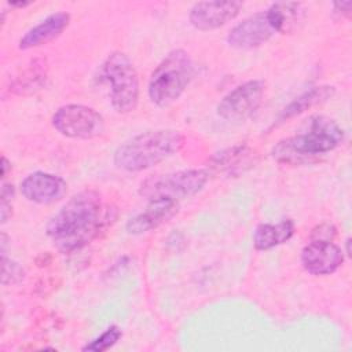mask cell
Wrapping results in <instances>:
<instances>
[{
    "instance_id": "obj_1",
    "label": "cell",
    "mask_w": 352,
    "mask_h": 352,
    "mask_svg": "<svg viewBox=\"0 0 352 352\" xmlns=\"http://www.w3.org/2000/svg\"><path fill=\"white\" fill-rule=\"evenodd\" d=\"M104 221L100 194L84 190L73 195L48 221L47 235L62 253H73L91 243Z\"/></svg>"
},
{
    "instance_id": "obj_2",
    "label": "cell",
    "mask_w": 352,
    "mask_h": 352,
    "mask_svg": "<svg viewBox=\"0 0 352 352\" xmlns=\"http://www.w3.org/2000/svg\"><path fill=\"white\" fill-rule=\"evenodd\" d=\"M342 140L344 131L333 118L312 116L298 133L278 142L272 157L279 162L301 164L333 151Z\"/></svg>"
},
{
    "instance_id": "obj_3",
    "label": "cell",
    "mask_w": 352,
    "mask_h": 352,
    "mask_svg": "<svg viewBox=\"0 0 352 352\" xmlns=\"http://www.w3.org/2000/svg\"><path fill=\"white\" fill-rule=\"evenodd\" d=\"M184 143L176 129L146 131L121 143L113 155L114 165L125 172H142L176 154Z\"/></svg>"
},
{
    "instance_id": "obj_4",
    "label": "cell",
    "mask_w": 352,
    "mask_h": 352,
    "mask_svg": "<svg viewBox=\"0 0 352 352\" xmlns=\"http://www.w3.org/2000/svg\"><path fill=\"white\" fill-rule=\"evenodd\" d=\"M194 73V63L186 51H170L150 76L147 87L150 100L158 107L169 106L182 96Z\"/></svg>"
},
{
    "instance_id": "obj_5",
    "label": "cell",
    "mask_w": 352,
    "mask_h": 352,
    "mask_svg": "<svg viewBox=\"0 0 352 352\" xmlns=\"http://www.w3.org/2000/svg\"><path fill=\"white\" fill-rule=\"evenodd\" d=\"M99 82L109 88V98L117 113L125 114L136 109L139 100V78L126 54L111 52L99 67Z\"/></svg>"
},
{
    "instance_id": "obj_6",
    "label": "cell",
    "mask_w": 352,
    "mask_h": 352,
    "mask_svg": "<svg viewBox=\"0 0 352 352\" xmlns=\"http://www.w3.org/2000/svg\"><path fill=\"white\" fill-rule=\"evenodd\" d=\"M209 173L202 169H184L170 173L154 175L142 182L139 194L147 201H182L198 194L206 184Z\"/></svg>"
},
{
    "instance_id": "obj_7",
    "label": "cell",
    "mask_w": 352,
    "mask_h": 352,
    "mask_svg": "<svg viewBox=\"0 0 352 352\" xmlns=\"http://www.w3.org/2000/svg\"><path fill=\"white\" fill-rule=\"evenodd\" d=\"M54 128L72 139H92L104 129V120L95 109L84 104H66L52 116Z\"/></svg>"
},
{
    "instance_id": "obj_8",
    "label": "cell",
    "mask_w": 352,
    "mask_h": 352,
    "mask_svg": "<svg viewBox=\"0 0 352 352\" xmlns=\"http://www.w3.org/2000/svg\"><path fill=\"white\" fill-rule=\"evenodd\" d=\"M265 82L250 80L230 91L217 104L216 113L226 121H243L261 104Z\"/></svg>"
},
{
    "instance_id": "obj_9",
    "label": "cell",
    "mask_w": 352,
    "mask_h": 352,
    "mask_svg": "<svg viewBox=\"0 0 352 352\" xmlns=\"http://www.w3.org/2000/svg\"><path fill=\"white\" fill-rule=\"evenodd\" d=\"M276 33L265 11L256 12L236 23L227 34V43L239 50H253L267 43Z\"/></svg>"
},
{
    "instance_id": "obj_10",
    "label": "cell",
    "mask_w": 352,
    "mask_h": 352,
    "mask_svg": "<svg viewBox=\"0 0 352 352\" xmlns=\"http://www.w3.org/2000/svg\"><path fill=\"white\" fill-rule=\"evenodd\" d=\"M301 264L312 275H330L336 272L342 261L344 253L331 241H311L301 250Z\"/></svg>"
},
{
    "instance_id": "obj_11",
    "label": "cell",
    "mask_w": 352,
    "mask_h": 352,
    "mask_svg": "<svg viewBox=\"0 0 352 352\" xmlns=\"http://www.w3.org/2000/svg\"><path fill=\"white\" fill-rule=\"evenodd\" d=\"M66 182L52 173L33 172L21 182L22 195L33 204L48 205L59 201L66 192Z\"/></svg>"
},
{
    "instance_id": "obj_12",
    "label": "cell",
    "mask_w": 352,
    "mask_h": 352,
    "mask_svg": "<svg viewBox=\"0 0 352 352\" xmlns=\"http://www.w3.org/2000/svg\"><path fill=\"white\" fill-rule=\"evenodd\" d=\"M241 1H199L190 10V23L198 30H213L232 21L242 8Z\"/></svg>"
},
{
    "instance_id": "obj_13",
    "label": "cell",
    "mask_w": 352,
    "mask_h": 352,
    "mask_svg": "<svg viewBox=\"0 0 352 352\" xmlns=\"http://www.w3.org/2000/svg\"><path fill=\"white\" fill-rule=\"evenodd\" d=\"M179 209V202L170 199H153L148 201L146 209L131 217L125 228L129 234H144L172 219Z\"/></svg>"
},
{
    "instance_id": "obj_14",
    "label": "cell",
    "mask_w": 352,
    "mask_h": 352,
    "mask_svg": "<svg viewBox=\"0 0 352 352\" xmlns=\"http://www.w3.org/2000/svg\"><path fill=\"white\" fill-rule=\"evenodd\" d=\"M69 22H70V15L67 12H54L48 15L41 22L30 28L19 38V43H18L19 50L36 48L55 40L69 26Z\"/></svg>"
},
{
    "instance_id": "obj_15",
    "label": "cell",
    "mask_w": 352,
    "mask_h": 352,
    "mask_svg": "<svg viewBox=\"0 0 352 352\" xmlns=\"http://www.w3.org/2000/svg\"><path fill=\"white\" fill-rule=\"evenodd\" d=\"M256 157L254 150L249 146H234L216 153L209 160V166L216 173L234 177L252 168L256 162Z\"/></svg>"
},
{
    "instance_id": "obj_16",
    "label": "cell",
    "mask_w": 352,
    "mask_h": 352,
    "mask_svg": "<svg viewBox=\"0 0 352 352\" xmlns=\"http://www.w3.org/2000/svg\"><path fill=\"white\" fill-rule=\"evenodd\" d=\"M296 226L290 219L282 220L276 224L261 223L253 232V243L257 250H270L289 241L294 234Z\"/></svg>"
},
{
    "instance_id": "obj_17",
    "label": "cell",
    "mask_w": 352,
    "mask_h": 352,
    "mask_svg": "<svg viewBox=\"0 0 352 352\" xmlns=\"http://www.w3.org/2000/svg\"><path fill=\"white\" fill-rule=\"evenodd\" d=\"M334 94V87L331 85H316L305 92H302L300 96H297L294 100H292L278 116V122H283L286 120H290L296 116L302 114L308 109L323 103L329 98H331Z\"/></svg>"
},
{
    "instance_id": "obj_18",
    "label": "cell",
    "mask_w": 352,
    "mask_h": 352,
    "mask_svg": "<svg viewBox=\"0 0 352 352\" xmlns=\"http://www.w3.org/2000/svg\"><path fill=\"white\" fill-rule=\"evenodd\" d=\"M47 78V65L43 59L32 60L12 81L11 87L18 94H28L40 89Z\"/></svg>"
},
{
    "instance_id": "obj_19",
    "label": "cell",
    "mask_w": 352,
    "mask_h": 352,
    "mask_svg": "<svg viewBox=\"0 0 352 352\" xmlns=\"http://www.w3.org/2000/svg\"><path fill=\"white\" fill-rule=\"evenodd\" d=\"M300 3H275L267 10L276 33L287 32L296 25L300 19Z\"/></svg>"
},
{
    "instance_id": "obj_20",
    "label": "cell",
    "mask_w": 352,
    "mask_h": 352,
    "mask_svg": "<svg viewBox=\"0 0 352 352\" xmlns=\"http://www.w3.org/2000/svg\"><path fill=\"white\" fill-rule=\"evenodd\" d=\"M121 336H122V333L118 326H110L100 336H98L91 342H88L85 346H82V351H94V352L107 351L121 338Z\"/></svg>"
},
{
    "instance_id": "obj_21",
    "label": "cell",
    "mask_w": 352,
    "mask_h": 352,
    "mask_svg": "<svg viewBox=\"0 0 352 352\" xmlns=\"http://www.w3.org/2000/svg\"><path fill=\"white\" fill-rule=\"evenodd\" d=\"M1 263H3V274H1V283L4 286L7 285H15L21 282L25 276L23 268L19 265V263L7 258L6 254L1 256Z\"/></svg>"
},
{
    "instance_id": "obj_22",
    "label": "cell",
    "mask_w": 352,
    "mask_h": 352,
    "mask_svg": "<svg viewBox=\"0 0 352 352\" xmlns=\"http://www.w3.org/2000/svg\"><path fill=\"white\" fill-rule=\"evenodd\" d=\"M1 204H0V214H1V223H7V220L12 214V198H14V186L10 183H4L1 187Z\"/></svg>"
},
{
    "instance_id": "obj_23",
    "label": "cell",
    "mask_w": 352,
    "mask_h": 352,
    "mask_svg": "<svg viewBox=\"0 0 352 352\" xmlns=\"http://www.w3.org/2000/svg\"><path fill=\"white\" fill-rule=\"evenodd\" d=\"M336 236V227L330 223H323L312 231V241H333Z\"/></svg>"
},
{
    "instance_id": "obj_24",
    "label": "cell",
    "mask_w": 352,
    "mask_h": 352,
    "mask_svg": "<svg viewBox=\"0 0 352 352\" xmlns=\"http://www.w3.org/2000/svg\"><path fill=\"white\" fill-rule=\"evenodd\" d=\"M334 6V10L342 15H346L349 16L351 14V7H352V1L348 0V1H337L333 4Z\"/></svg>"
},
{
    "instance_id": "obj_25",
    "label": "cell",
    "mask_w": 352,
    "mask_h": 352,
    "mask_svg": "<svg viewBox=\"0 0 352 352\" xmlns=\"http://www.w3.org/2000/svg\"><path fill=\"white\" fill-rule=\"evenodd\" d=\"M8 166H10V164H8L7 158H6V157H3V158H1V168H3V169H1V177H6Z\"/></svg>"
},
{
    "instance_id": "obj_26",
    "label": "cell",
    "mask_w": 352,
    "mask_h": 352,
    "mask_svg": "<svg viewBox=\"0 0 352 352\" xmlns=\"http://www.w3.org/2000/svg\"><path fill=\"white\" fill-rule=\"evenodd\" d=\"M30 3L29 1H18V3H10V6H12V7H26V6H29Z\"/></svg>"
},
{
    "instance_id": "obj_27",
    "label": "cell",
    "mask_w": 352,
    "mask_h": 352,
    "mask_svg": "<svg viewBox=\"0 0 352 352\" xmlns=\"http://www.w3.org/2000/svg\"><path fill=\"white\" fill-rule=\"evenodd\" d=\"M349 245H351V238H346V241H345V253H346V256H351V248H349Z\"/></svg>"
}]
</instances>
